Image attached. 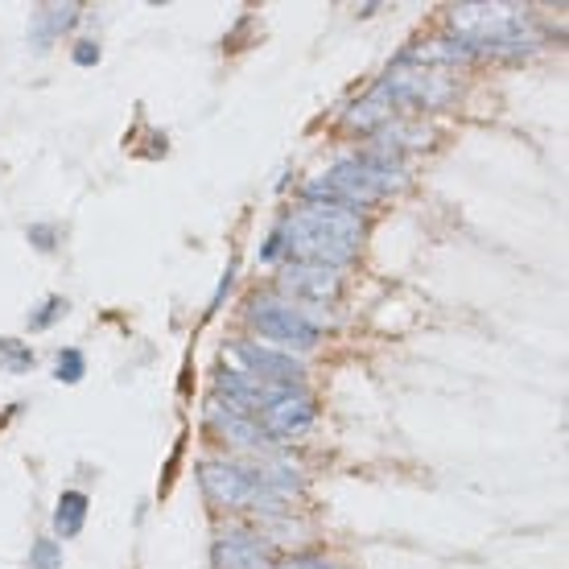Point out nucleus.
Listing matches in <instances>:
<instances>
[{"label": "nucleus", "mask_w": 569, "mask_h": 569, "mask_svg": "<svg viewBox=\"0 0 569 569\" xmlns=\"http://www.w3.org/2000/svg\"><path fill=\"white\" fill-rule=\"evenodd\" d=\"M58 565H62L58 541H38L29 549V569H58Z\"/></svg>", "instance_id": "nucleus-15"}, {"label": "nucleus", "mask_w": 569, "mask_h": 569, "mask_svg": "<svg viewBox=\"0 0 569 569\" xmlns=\"http://www.w3.org/2000/svg\"><path fill=\"white\" fill-rule=\"evenodd\" d=\"M215 565L219 569H277V557L252 532H223L215 541Z\"/></svg>", "instance_id": "nucleus-9"}, {"label": "nucleus", "mask_w": 569, "mask_h": 569, "mask_svg": "<svg viewBox=\"0 0 569 569\" xmlns=\"http://www.w3.org/2000/svg\"><path fill=\"white\" fill-rule=\"evenodd\" d=\"M363 240V219L347 207H326V203H301L264 248V260H277L281 252L301 264H326V269H343L359 256Z\"/></svg>", "instance_id": "nucleus-1"}, {"label": "nucleus", "mask_w": 569, "mask_h": 569, "mask_svg": "<svg viewBox=\"0 0 569 569\" xmlns=\"http://www.w3.org/2000/svg\"><path fill=\"white\" fill-rule=\"evenodd\" d=\"M310 310L314 306H301V301H289V297L273 293V297H256L248 318H252V326L269 343H281L289 351L293 347L297 351H310V347H318L322 326H326V318H314Z\"/></svg>", "instance_id": "nucleus-4"}, {"label": "nucleus", "mask_w": 569, "mask_h": 569, "mask_svg": "<svg viewBox=\"0 0 569 569\" xmlns=\"http://www.w3.org/2000/svg\"><path fill=\"white\" fill-rule=\"evenodd\" d=\"M75 17H79L75 5H66V9H38V17H33V42H38V46L54 42L62 29L75 25Z\"/></svg>", "instance_id": "nucleus-12"}, {"label": "nucleus", "mask_w": 569, "mask_h": 569, "mask_svg": "<svg viewBox=\"0 0 569 569\" xmlns=\"http://www.w3.org/2000/svg\"><path fill=\"white\" fill-rule=\"evenodd\" d=\"M75 62H79V66L99 62V46H95V42H79V46H75Z\"/></svg>", "instance_id": "nucleus-17"}, {"label": "nucleus", "mask_w": 569, "mask_h": 569, "mask_svg": "<svg viewBox=\"0 0 569 569\" xmlns=\"http://www.w3.org/2000/svg\"><path fill=\"white\" fill-rule=\"evenodd\" d=\"M256 421L264 425V433H269L273 442L277 438H297V433H306L314 425V400L301 388H289L264 413H256Z\"/></svg>", "instance_id": "nucleus-7"}, {"label": "nucleus", "mask_w": 569, "mask_h": 569, "mask_svg": "<svg viewBox=\"0 0 569 569\" xmlns=\"http://www.w3.org/2000/svg\"><path fill=\"white\" fill-rule=\"evenodd\" d=\"M83 351H62L58 355V380H66V384H79L83 380Z\"/></svg>", "instance_id": "nucleus-16"}, {"label": "nucleus", "mask_w": 569, "mask_h": 569, "mask_svg": "<svg viewBox=\"0 0 569 569\" xmlns=\"http://www.w3.org/2000/svg\"><path fill=\"white\" fill-rule=\"evenodd\" d=\"M62 314H66V301H62V297H46L42 306H38V314H29V330H46V326H54Z\"/></svg>", "instance_id": "nucleus-14"}, {"label": "nucleus", "mask_w": 569, "mask_h": 569, "mask_svg": "<svg viewBox=\"0 0 569 569\" xmlns=\"http://www.w3.org/2000/svg\"><path fill=\"white\" fill-rule=\"evenodd\" d=\"M83 520H87V495L83 491H62L58 499V512H54V528L62 541H71L83 532Z\"/></svg>", "instance_id": "nucleus-11"}, {"label": "nucleus", "mask_w": 569, "mask_h": 569, "mask_svg": "<svg viewBox=\"0 0 569 569\" xmlns=\"http://www.w3.org/2000/svg\"><path fill=\"white\" fill-rule=\"evenodd\" d=\"M207 421H211V429L219 433V438L236 442V446H244V450H273V446H277L252 413H244V409H236V405H223V400H211Z\"/></svg>", "instance_id": "nucleus-8"}, {"label": "nucleus", "mask_w": 569, "mask_h": 569, "mask_svg": "<svg viewBox=\"0 0 569 569\" xmlns=\"http://www.w3.org/2000/svg\"><path fill=\"white\" fill-rule=\"evenodd\" d=\"M0 367H5L9 376H21L33 367V351L29 343H17V339H0Z\"/></svg>", "instance_id": "nucleus-13"}, {"label": "nucleus", "mask_w": 569, "mask_h": 569, "mask_svg": "<svg viewBox=\"0 0 569 569\" xmlns=\"http://www.w3.org/2000/svg\"><path fill=\"white\" fill-rule=\"evenodd\" d=\"M277 293L289 297V301H301V306H334L343 293V277L339 269H326V264H301V260H289L281 277H277Z\"/></svg>", "instance_id": "nucleus-5"}, {"label": "nucleus", "mask_w": 569, "mask_h": 569, "mask_svg": "<svg viewBox=\"0 0 569 569\" xmlns=\"http://www.w3.org/2000/svg\"><path fill=\"white\" fill-rule=\"evenodd\" d=\"M405 186V170L396 161H384L376 153L363 157H343L339 165H330L322 178H314L306 186V203H326V207H372L380 198H388L392 190Z\"/></svg>", "instance_id": "nucleus-2"}, {"label": "nucleus", "mask_w": 569, "mask_h": 569, "mask_svg": "<svg viewBox=\"0 0 569 569\" xmlns=\"http://www.w3.org/2000/svg\"><path fill=\"white\" fill-rule=\"evenodd\" d=\"M207 499L227 512H285V499L297 491V479L289 471H248L236 462H203L198 471Z\"/></svg>", "instance_id": "nucleus-3"}, {"label": "nucleus", "mask_w": 569, "mask_h": 569, "mask_svg": "<svg viewBox=\"0 0 569 569\" xmlns=\"http://www.w3.org/2000/svg\"><path fill=\"white\" fill-rule=\"evenodd\" d=\"M400 112H396V104H392V99H388V91L376 83L372 91H367L363 99H359V104L347 112V124L351 128H359V132H376V128H384V124H392Z\"/></svg>", "instance_id": "nucleus-10"}, {"label": "nucleus", "mask_w": 569, "mask_h": 569, "mask_svg": "<svg viewBox=\"0 0 569 569\" xmlns=\"http://www.w3.org/2000/svg\"><path fill=\"white\" fill-rule=\"evenodd\" d=\"M231 359L240 363V372L264 380V384H301V376H306V367H301L289 351H269L260 343H236L231 347Z\"/></svg>", "instance_id": "nucleus-6"}]
</instances>
